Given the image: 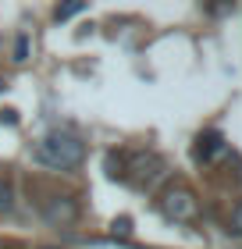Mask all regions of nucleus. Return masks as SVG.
<instances>
[{
	"label": "nucleus",
	"mask_w": 242,
	"mask_h": 249,
	"mask_svg": "<svg viewBox=\"0 0 242 249\" xmlns=\"http://www.w3.org/2000/svg\"><path fill=\"white\" fill-rule=\"evenodd\" d=\"M224 135L221 132H203L200 139H196V160H203V164H214L217 157H224Z\"/></svg>",
	"instance_id": "nucleus-4"
},
{
	"label": "nucleus",
	"mask_w": 242,
	"mask_h": 249,
	"mask_svg": "<svg viewBox=\"0 0 242 249\" xmlns=\"http://www.w3.org/2000/svg\"><path fill=\"white\" fill-rule=\"evenodd\" d=\"M32 157H36V164H39V167H50V171H72V167L82 164L86 146H82V139H78L75 132H68V128H54V132H47V135H43V139L36 142Z\"/></svg>",
	"instance_id": "nucleus-1"
},
{
	"label": "nucleus",
	"mask_w": 242,
	"mask_h": 249,
	"mask_svg": "<svg viewBox=\"0 0 242 249\" xmlns=\"http://www.w3.org/2000/svg\"><path fill=\"white\" fill-rule=\"evenodd\" d=\"M15 61H29V36L25 32L15 39Z\"/></svg>",
	"instance_id": "nucleus-9"
},
{
	"label": "nucleus",
	"mask_w": 242,
	"mask_h": 249,
	"mask_svg": "<svg viewBox=\"0 0 242 249\" xmlns=\"http://www.w3.org/2000/svg\"><path fill=\"white\" fill-rule=\"evenodd\" d=\"M11 207H15V189H11L7 178H0V213H7Z\"/></svg>",
	"instance_id": "nucleus-7"
},
{
	"label": "nucleus",
	"mask_w": 242,
	"mask_h": 249,
	"mask_svg": "<svg viewBox=\"0 0 242 249\" xmlns=\"http://www.w3.org/2000/svg\"><path fill=\"white\" fill-rule=\"evenodd\" d=\"M129 171H132V182L135 185H149L160 171H164V160H160L157 153H135L129 160Z\"/></svg>",
	"instance_id": "nucleus-3"
},
{
	"label": "nucleus",
	"mask_w": 242,
	"mask_h": 249,
	"mask_svg": "<svg viewBox=\"0 0 242 249\" xmlns=\"http://www.w3.org/2000/svg\"><path fill=\"white\" fill-rule=\"evenodd\" d=\"M82 11H86L82 0H68V4H57V7H54V21H68V18L82 15Z\"/></svg>",
	"instance_id": "nucleus-6"
},
{
	"label": "nucleus",
	"mask_w": 242,
	"mask_h": 249,
	"mask_svg": "<svg viewBox=\"0 0 242 249\" xmlns=\"http://www.w3.org/2000/svg\"><path fill=\"white\" fill-rule=\"evenodd\" d=\"M132 231V221L129 217H118V221H114V235H129Z\"/></svg>",
	"instance_id": "nucleus-10"
},
{
	"label": "nucleus",
	"mask_w": 242,
	"mask_h": 249,
	"mask_svg": "<svg viewBox=\"0 0 242 249\" xmlns=\"http://www.w3.org/2000/svg\"><path fill=\"white\" fill-rule=\"evenodd\" d=\"M43 249H57V246H43Z\"/></svg>",
	"instance_id": "nucleus-11"
},
{
	"label": "nucleus",
	"mask_w": 242,
	"mask_h": 249,
	"mask_svg": "<svg viewBox=\"0 0 242 249\" xmlns=\"http://www.w3.org/2000/svg\"><path fill=\"white\" fill-rule=\"evenodd\" d=\"M43 213H47V221H54V224H68V221L78 217V203L61 196V199H54L50 207H43Z\"/></svg>",
	"instance_id": "nucleus-5"
},
{
	"label": "nucleus",
	"mask_w": 242,
	"mask_h": 249,
	"mask_svg": "<svg viewBox=\"0 0 242 249\" xmlns=\"http://www.w3.org/2000/svg\"><path fill=\"white\" fill-rule=\"evenodd\" d=\"M228 231H232V235H242V199L232 207V217H228Z\"/></svg>",
	"instance_id": "nucleus-8"
},
{
	"label": "nucleus",
	"mask_w": 242,
	"mask_h": 249,
	"mask_svg": "<svg viewBox=\"0 0 242 249\" xmlns=\"http://www.w3.org/2000/svg\"><path fill=\"white\" fill-rule=\"evenodd\" d=\"M160 210H164V217H171V221H192L196 213H200V203H196L192 189L171 185L164 196H160Z\"/></svg>",
	"instance_id": "nucleus-2"
}]
</instances>
